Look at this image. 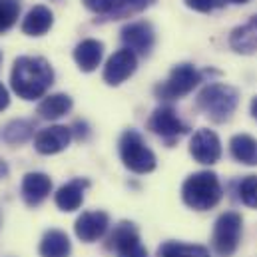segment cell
<instances>
[{"label":"cell","mask_w":257,"mask_h":257,"mask_svg":"<svg viewBox=\"0 0 257 257\" xmlns=\"http://www.w3.org/2000/svg\"><path fill=\"white\" fill-rule=\"evenodd\" d=\"M54 84V70L42 56H20L10 72V86L22 100H38Z\"/></svg>","instance_id":"cell-1"},{"label":"cell","mask_w":257,"mask_h":257,"mask_svg":"<svg viewBox=\"0 0 257 257\" xmlns=\"http://www.w3.org/2000/svg\"><path fill=\"white\" fill-rule=\"evenodd\" d=\"M52 192V180L50 176L42 172H30L22 180V199L26 205L36 207L40 205Z\"/></svg>","instance_id":"cell-14"},{"label":"cell","mask_w":257,"mask_h":257,"mask_svg":"<svg viewBox=\"0 0 257 257\" xmlns=\"http://www.w3.org/2000/svg\"><path fill=\"white\" fill-rule=\"evenodd\" d=\"M82 2H84V6L88 10H92V12L100 14V16H106L116 4V0H82Z\"/></svg>","instance_id":"cell-27"},{"label":"cell","mask_w":257,"mask_h":257,"mask_svg":"<svg viewBox=\"0 0 257 257\" xmlns=\"http://www.w3.org/2000/svg\"><path fill=\"white\" fill-rule=\"evenodd\" d=\"M251 116H253V118L257 120V96L253 98V100H251Z\"/></svg>","instance_id":"cell-31"},{"label":"cell","mask_w":257,"mask_h":257,"mask_svg":"<svg viewBox=\"0 0 257 257\" xmlns=\"http://www.w3.org/2000/svg\"><path fill=\"white\" fill-rule=\"evenodd\" d=\"M70 110H72V98L68 94H52L38 104L36 114L42 120H58L66 116Z\"/></svg>","instance_id":"cell-20"},{"label":"cell","mask_w":257,"mask_h":257,"mask_svg":"<svg viewBox=\"0 0 257 257\" xmlns=\"http://www.w3.org/2000/svg\"><path fill=\"white\" fill-rule=\"evenodd\" d=\"M229 152L233 160L245 166H257V140L249 134H235L229 140Z\"/></svg>","instance_id":"cell-19"},{"label":"cell","mask_w":257,"mask_h":257,"mask_svg":"<svg viewBox=\"0 0 257 257\" xmlns=\"http://www.w3.org/2000/svg\"><path fill=\"white\" fill-rule=\"evenodd\" d=\"M227 2H231V4H247L249 0H227Z\"/></svg>","instance_id":"cell-32"},{"label":"cell","mask_w":257,"mask_h":257,"mask_svg":"<svg viewBox=\"0 0 257 257\" xmlns=\"http://www.w3.org/2000/svg\"><path fill=\"white\" fill-rule=\"evenodd\" d=\"M239 104V92L229 84H207L197 94V108L215 124L227 122Z\"/></svg>","instance_id":"cell-2"},{"label":"cell","mask_w":257,"mask_h":257,"mask_svg":"<svg viewBox=\"0 0 257 257\" xmlns=\"http://www.w3.org/2000/svg\"><path fill=\"white\" fill-rule=\"evenodd\" d=\"M90 188V182L86 178H76L72 182L64 184L56 195H54V201L58 205V209L62 211H76L80 209L82 201H84V192Z\"/></svg>","instance_id":"cell-15"},{"label":"cell","mask_w":257,"mask_h":257,"mask_svg":"<svg viewBox=\"0 0 257 257\" xmlns=\"http://www.w3.org/2000/svg\"><path fill=\"white\" fill-rule=\"evenodd\" d=\"M156 0H116L114 8L100 18V22H106V20H122V18H130L134 14H140L144 12L146 8H150Z\"/></svg>","instance_id":"cell-23"},{"label":"cell","mask_w":257,"mask_h":257,"mask_svg":"<svg viewBox=\"0 0 257 257\" xmlns=\"http://www.w3.org/2000/svg\"><path fill=\"white\" fill-rule=\"evenodd\" d=\"M72 142V130L66 126H50V128L40 130L34 138V148L42 156H52L60 154Z\"/></svg>","instance_id":"cell-13"},{"label":"cell","mask_w":257,"mask_h":257,"mask_svg":"<svg viewBox=\"0 0 257 257\" xmlns=\"http://www.w3.org/2000/svg\"><path fill=\"white\" fill-rule=\"evenodd\" d=\"M32 134H34L32 122H28V120H14V122H10V124L4 128L2 140H4L6 144L16 146V144L28 142V140L32 138Z\"/></svg>","instance_id":"cell-24"},{"label":"cell","mask_w":257,"mask_h":257,"mask_svg":"<svg viewBox=\"0 0 257 257\" xmlns=\"http://www.w3.org/2000/svg\"><path fill=\"white\" fill-rule=\"evenodd\" d=\"M229 46L239 54H253L257 50V28L251 24L237 26L229 36Z\"/></svg>","instance_id":"cell-21"},{"label":"cell","mask_w":257,"mask_h":257,"mask_svg":"<svg viewBox=\"0 0 257 257\" xmlns=\"http://www.w3.org/2000/svg\"><path fill=\"white\" fill-rule=\"evenodd\" d=\"M136 68H138V56L128 48H122L108 58V62L104 66V74H102L104 82L108 86H120L136 72Z\"/></svg>","instance_id":"cell-11"},{"label":"cell","mask_w":257,"mask_h":257,"mask_svg":"<svg viewBox=\"0 0 257 257\" xmlns=\"http://www.w3.org/2000/svg\"><path fill=\"white\" fill-rule=\"evenodd\" d=\"M74 128L76 130H72V128L70 130L76 134L78 140H86V138H88V126H86V122H80V120H78V122L74 124Z\"/></svg>","instance_id":"cell-29"},{"label":"cell","mask_w":257,"mask_h":257,"mask_svg":"<svg viewBox=\"0 0 257 257\" xmlns=\"http://www.w3.org/2000/svg\"><path fill=\"white\" fill-rule=\"evenodd\" d=\"M0 62H2V52H0Z\"/></svg>","instance_id":"cell-34"},{"label":"cell","mask_w":257,"mask_h":257,"mask_svg":"<svg viewBox=\"0 0 257 257\" xmlns=\"http://www.w3.org/2000/svg\"><path fill=\"white\" fill-rule=\"evenodd\" d=\"M190 154L197 164L213 166L221 158V142L213 130L201 128L193 134L190 142Z\"/></svg>","instance_id":"cell-10"},{"label":"cell","mask_w":257,"mask_h":257,"mask_svg":"<svg viewBox=\"0 0 257 257\" xmlns=\"http://www.w3.org/2000/svg\"><path fill=\"white\" fill-rule=\"evenodd\" d=\"M122 36V42L124 46L132 50L134 54H142V56H148L156 44V32H154V26L146 20H138V22H130L122 28L120 32Z\"/></svg>","instance_id":"cell-9"},{"label":"cell","mask_w":257,"mask_h":257,"mask_svg":"<svg viewBox=\"0 0 257 257\" xmlns=\"http://www.w3.org/2000/svg\"><path fill=\"white\" fill-rule=\"evenodd\" d=\"M108 249L116 257H148V249L142 245L140 231L132 221H120L108 237Z\"/></svg>","instance_id":"cell-7"},{"label":"cell","mask_w":257,"mask_h":257,"mask_svg":"<svg viewBox=\"0 0 257 257\" xmlns=\"http://www.w3.org/2000/svg\"><path fill=\"white\" fill-rule=\"evenodd\" d=\"M249 24H251V26H255V28H257V14L253 16V18H251V20H249Z\"/></svg>","instance_id":"cell-33"},{"label":"cell","mask_w":257,"mask_h":257,"mask_svg":"<svg viewBox=\"0 0 257 257\" xmlns=\"http://www.w3.org/2000/svg\"><path fill=\"white\" fill-rule=\"evenodd\" d=\"M158 257H209V249L197 243H182V241H166Z\"/></svg>","instance_id":"cell-22"},{"label":"cell","mask_w":257,"mask_h":257,"mask_svg":"<svg viewBox=\"0 0 257 257\" xmlns=\"http://www.w3.org/2000/svg\"><path fill=\"white\" fill-rule=\"evenodd\" d=\"M8 104H10V96H8V90L2 86V82H0V112L2 110H6L8 108Z\"/></svg>","instance_id":"cell-30"},{"label":"cell","mask_w":257,"mask_h":257,"mask_svg":"<svg viewBox=\"0 0 257 257\" xmlns=\"http://www.w3.org/2000/svg\"><path fill=\"white\" fill-rule=\"evenodd\" d=\"M223 188L217 174L213 172H195L182 186V199L188 207L195 211H205L215 207L221 201Z\"/></svg>","instance_id":"cell-3"},{"label":"cell","mask_w":257,"mask_h":257,"mask_svg":"<svg viewBox=\"0 0 257 257\" xmlns=\"http://www.w3.org/2000/svg\"><path fill=\"white\" fill-rule=\"evenodd\" d=\"M40 257H70L72 243L70 237L60 229H48L40 241Z\"/></svg>","instance_id":"cell-18"},{"label":"cell","mask_w":257,"mask_h":257,"mask_svg":"<svg viewBox=\"0 0 257 257\" xmlns=\"http://www.w3.org/2000/svg\"><path fill=\"white\" fill-rule=\"evenodd\" d=\"M201 82V74L192 64H178L170 72V78L156 86V96L162 100H178L192 92Z\"/></svg>","instance_id":"cell-6"},{"label":"cell","mask_w":257,"mask_h":257,"mask_svg":"<svg viewBox=\"0 0 257 257\" xmlns=\"http://www.w3.org/2000/svg\"><path fill=\"white\" fill-rule=\"evenodd\" d=\"M20 14V2L18 0H0V34L10 30Z\"/></svg>","instance_id":"cell-25"},{"label":"cell","mask_w":257,"mask_h":257,"mask_svg":"<svg viewBox=\"0 0 257 257\" xmlns=\"http://www.w3.org/2000/svg\"><path fill=\"white\" fill-rule=\"evenodd\" d=\"M186 4L195 12H211L215 6H219L217 0H186Z\"/></svg>","instance_id":"cell-28"},{"label":"cell","mask_w":257,"mask_h":257,"mask_svg":"<svg viewBox=\"0 0 257 257\" xmlns=\"http://www.w3.org/2000/svg\"><path fill=\"white\" fill-rule=\"evenodd\" d=\"M54 24V14L50 8L38 4L22 20V32L26 36H44Z\"/></svg>","instance_id":"cell-17"},{"label":"cell","mask_w":257,"mask_h":257,"mask_svg":"<svg viewBox=\"0 0 257 257\" xmlns=\"http://www.w3.org/2000/svg\"><path fill=\"white\" fill-rule=\"evenodd\" d=\"M148 128L152 130L156 136H160L166 144H174L176 140H180L184 134H188V126L180 120L178 112L172 108V106H160L154 110L150 122H148Z\"/></svg>","instance_id":"cell-8"},{"label":"cell","mask_w":257,"mask_h":257,"mask_svg":"<svg viewBox=\"0 0 257 257\" xmlns=\"http://www.w3.org/2000/svg\"><path fill=\"white\" fill-rule=\"evenodd\" d=\"M120 158L124 166L134 174H150L156 170V154L148 148L142 134L136 130H126L120 138Z\"/></svg>","instance_id":"cell-4"},{"label":"cell","mask_w":257,"mask_h":257,"mask_svg":"<svg viewBox=\"0 0 257 257\" xmlns=\"http://www.w3.org/2000/svg\"><path fill=\"white\" fill-rule=\"evenodd\" d=\"M241 231H243V219L237 211H225L215 219L213 225V249L217 255L231 257L241 241Z\"/></svg>","instance_id":"cell-5"},{"label":"cell","mask_w":257,"mask_h":257,"mask_svg":"<svg viewBox=\"0 0 257 257\" xmlns=\"http://www.w3.org/2000/svg\"><path fill=\"white\" fill-rule=\"evenodd\" d=\"M237 193H239V199L247 205V207H253L257 209V176H247L239 182L237 186Z\"/></svg>","instance_id":"cell-26"},{"label":"cell","mask_w":257,"mask_h":257,"mask_svg":"<svg viewBox=\"0 0 257 257\" xmlns=\"http://www.w3.org/2000/svg\"><path fill=\"white\" fill-rule=\"evenodd\" d=\"M104 56V44L96 38H86L74 48V60L82 72H94Z\"/></svg>","instance_id":"cell-16"},{"label":"cell","mask_w":257,"mask_h":257,"mask_svg":"<svg viewBox=\"0 0 257 257\" xmlns=\"http://www.w3.org/2000/svg\"><path fill=\"white\" fill-rule=\"evenodd\" d=\"M110 227V217L106 211H84L74 225L76 237L82 239L84 243H94L100 237H104V233Z\"/></svg>","instance_id":"cell-12"}]
</instances>
